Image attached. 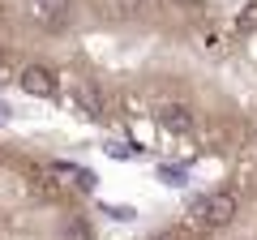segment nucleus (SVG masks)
Wrapping results in <instances>:
<instances>
[{"instance_id": "1", "label": "nucleus", "mask_w": 257, "mask_h": 240, "mask_svg": "<svg viewBox=\"0 0 257 240\" xmlns=\"http://www.w3.org/2000/svg\"><path fill=\"white\" fill-rule=\"evenodd\" d=\"M150 240H257V150L240 159L219 189L193 197L180 223Z\"/></svg>"}, {"instance_id": "2", "label": "nucleus", "mask_w": 257, "mask_h": 240, "mask_svg": "<svg viewBox=\"0 0 257 240\" xmlns=\"http://www.w3.org/2000/svg\"><path fill=\"white\" fill-rule=\"evenodd\" d=\"M18 86L26 94H35V99H56V73L47 65H39V60H26V65H22Z\"/></svg>"}, {"instance_id": "3", "label": "nucleus", "mask_w": 257, "mask_h": 240, "mask_svg": "<svg viewBox=\"0 0 257 240\" xmlns=\"http://www.w3.org/2000/svg\"><path fill=\"white\" fill-rule=\"evenodd\" d=\"M9 116H13V111H9V103H0V125H5Z\"/></svg>"}, {"instance_id": "4", "label": "nucleus", "mask_w": 257, "mask_h": 240, "mask_svg": "<svg viewBox=\"0 0 257 240\" xmlns=\"http://www.w3.org/2000/svg\"><path fill=\"white\" fill-rule=\"evenodd\" d=\"M0 60H5V43H0Z\"/></svg>"}]
</instances>
